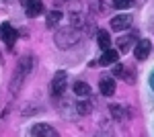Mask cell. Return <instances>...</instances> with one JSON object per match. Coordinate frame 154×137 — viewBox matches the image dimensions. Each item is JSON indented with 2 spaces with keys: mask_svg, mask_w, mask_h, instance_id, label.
Masks as SVG:
<instances>
[{
  "mask_svg": "<svg viewBox=\"0 0 154 137\" xmlns=\"http://www.w3.org/2000/svg\"><path fill=\"white\" fill-rule=\"evenodd\" d=\"M6 6V0H0V8H4Z\"/></svg>",
  "mask_w": 154,
  "mask_h": 137,
  "instance_id": "obj_20",
  "label": "cell"
},
{
  "mask_svg": "<svg viewBox=\"0 0 154 137\" xmlns=\"http://www.w3.org/2000/svg\"><path fill=\"white\" fill-rule=\"evenodd\" d=\"M150 51H152V43L148 39H140L134 45V55H136V59H146V57L150 55Z\"/></svg>",
  "mask_w": 154,
  "mask_h": 137,
  "instance_id": "obj_5",
  "label": "cell"
},
{
  "mask_svg": "<svg viewBox=\"0 0 154 137\" xmlns=\"http://www.w3.org/2000/svg\"><path fill=\"white\" fill-rule=\"evenodd\" d=\"M41 12H43V2L41 0H27L25 2V14L27 16L33 19V16H39Z\"/></svg>",
  "mask_w": 154,
  "mask_h": 137,
  "instance_id": "obj_7",
  "label": "cell"
},
{
  "mask_svg": "<svg viewBox=\"0 0 154 137\" xmlns=\"http://www.w3.org/2000/svg\"><path fill=\"white\" fill-rule=\"evenodd\" d=\"M31 135L33 137H58V131L54 127L45 125V123H37L31 127Z\"/></svg>",
  "mask_w": 154,
  "mask_h": 137,
  "instance_id": "obj_4",
  "label": "cell"
},
{
  "mask_svg": "<svg viewBox=\"0 0 154 137\" xmlns=\"http://www.w3.org/2000/svg\"><path fill=\"white\" fill-rule=\"evenodd\" d=\"M130 25H131L130 14H119V16H113V19H111V29H113V31H125Z\"/></svg>",
  "mask_w": 154,
  "mask_h": 137,
  "instance_id": "obj_8",
  "label": "cell"
},
{
  "mask_svg": "<svg viewBox=\"0 0 154 137\" xmlns=\"http://www.w3.org/2000/svg\"><path fill=\"white\" fill-rule=\"evenodd\" d=\"M109 113H111L113 119L121 121V119H123V106H121V104H109Z\"/></svg>",
  "mask_w": 154,
  "mask_h": 137,
  "instance_id": "obj_17",
  "label": "cell"
},
{
  "mask_svg": "<svg viewBox=\"0 0 154 137\" xmlns=\"http://www.w3.org/2000/svg\"><path fill=\"white\" fill-rule=\"evenodd\" d=\"M54 39H56V45L60 49H70L80 41V31H76V27H64V29L56 31Z\"/></svg>",
  "mask_w": 154,
  "mask_h": 137,
  "instance_id": "obj_1",
  "label": "cell"
},
{
  "mask_svg": "<svg viewBox=\"0 0 154 137\" xmlns=\"http://www.w3.org/2000/svg\"><path fill=\"white\" fill-rule=\"evenodd\" d=\"M117 59H119V49H105L103 51V55H101V66H111V64H117Z\"/></svg>",
  "mask_w": 154,
  "mask_h": 137,
  "instance_id": "obj_9",
  "label": "cell"
},
{
  "mask_svg": "<svg viewBox=\"0 0 154 137\" xmlns=\"http://www.w3.org/2000/svg\"><path fill=\"white\" fill-rule=\"evenodd\" d=\"M76 113L78 115H91L93 113V103H91V100H78V104H76Z\"/></svg>",
  "mask_w": 154,
  "mask_h": 137,
  "instance_id": "obj_14",
  "label": "cell"
},
{
  "mask_svg": "<svg viewBox=\"0 0 154 137\" xmlns=\"http://www.w3.org/2000/svg\"><path fill=\"white\" fill-rule=\"evenodd\" d=\"M97 39H99V45H101L103 51L111 47V35L107 33V31H99V33H97Z\"/></svg>",
  "mask_w": 154,
  "mask_h": 137,
  "instance_id": "obj_12",
  "label": "cell"
},
{
  "mask_svg": "<svg viewBox=\"0 0 154 137\" xmlns=\"http://www.w3.org/2000/svg\"><path fill=\"white\" fill-rule=\"evenodd\" d=\"M115 68H113V76H117V78H121V74H123V68L125 66H121V64H113Z\"/></svg>",
  "mask_w": 154,
  "mask_h": 137,
  "instance_id": "obj_19",
  "label": "cell"
},
{
  "mask_svg": "<svg viewBox=\"0 0 154 137\" xmlns=\"http://www.w3.org/2000/svg\"><path fill=\"white\" fill-rule=\"evenodd\" d=\"M99 90L103 96H113L115 94V80L111 76H103L101 82H99Z\"/></svg>",
  "mask_w": 154,
  "mask_h": 137,
  "instance_id": "obj_6",
  "label": "cell"
},
{
  "mask_svg": "<svg viewBox=\"0 0 154 137\" xmlns=\"http://www.w3.org/2000/svg\"><path fill=\"white\" fill-rule=\"evenodd\" d=\"M134 45H136V43H134V37H119L117 39V49L119 51H128V49H131Z\"/></svg>",
  "mask_w": 154,
  "mask_h": 137,
  "instance_id": "obj_13",
  "label": "cell"
},
{
  "mask_svg": "<svg viewBox=\"0 0 154 137\" xmlns=\"http://www.w3.org/2000/svg\"><path fill=\"white\" fill-rule=\"evenodd\" d=\"M33 64H35V61H33V57H31V55H23L21 59H19L17 70H21L23 74H27V76H29V74H31V70H33Z\"/></svg>",
  "mask_w": 154,
  "mask_h": 137,
  "instance_id": "obj_11",
  "label": "cell"
},
{
  "mask_svg": "<svg viewBox=\"0 0 154 137\" xmlns=\"http://www.w3.org/2000/svg\"><path fill=\"white\" fill-rule=\"evenodd\" d=\"M131 6V0H113V8H119V10H125Z\"/></svg>",
  "mask_w": 154,
  "mask_h": 137,
  "instance_id": "obj_18",
  "label": "cell"
},
{
  "mask_svg": "<svg viewBox=\"0 0 154 137\" xmlns=\"http://www.w3.org/2000/svg\"><path fill=\"white\" fill-rule=\"evenodd\" d=\"M25 78H27V74H23L21 70H17V72H14V76H12V80H11V92H12V94H17V92L21 90Z\"/></svg>",
  "mask_w": 154,
  "mask_h": 137,
  "instance_id": "obj_10",
  "label": "cell"
},
{
  "mask_svg": "<svg viewBox=\"0 0 154 137\" xmlns=\"http://www.w3.org/2000/svg\"><path fill=\"white\" fill-rule=\"evenodd\" d=\"M66 80H68L66 72H58V74L54 76V80H51V94H54V96L64 94V90H66Z\"/></svg>",
  "mask_w": 154,
  "mask_h": 137,
  "instance_id": "obj_3",
  "label": "cell"
},
{
  "mask_svg": "<svg viewBox=\"0 0 154 137\" xmlns=\"http://www.w3.org/2000/svg\"><path fill=\"white\" fill-rule=\"evenodd\" d=\"M17 37H19V33L12 29V25H8V23H2V25H0V39H2L8 47L14 45Z\"/></svg>",
  "mask_w": 154,
  "mask_h": 137,
  "instance_id": "obj_2",
  "label": "cell"
},
{
  "mask_svg": "<svg viewBox=\"0 0 154 137\" xmlns=\"http://www.w3.org/2000/svg\"><path fill=\"white\" fill-rule=\"evenodd\" d=\"M45 23H48V27H56L58 23H62V12H60V10H51V12H48V16H45Z\"/></svg>",
  "mask_w": 154,
  "mask_h": 137,
  "instance_id": "obj_15",
  "label": "cell"
},
{
  "mask_svg": "<svg viewBox=\"0 0 154 137\" xmlns=\"http://www.w3.org/2000/svg\"><path fill=\"white\" fill-rule=\"evenodd\" d=\"M74 94L76 96H88L91 94V86L86 82H76L74 84Z\"/></svg>",
  "mask_w": 154,
  "mask_h": 137,
  "instance_id": "obj_16",
  "label": "cell"
},
{
  "mask_svg": "<svg viewBox=\"0 0 154 137\" xmlns=\"http://www.w3.org/2000/svg\"><path fill=\"white\" fill-rule=\"evenodd\" d=\"M150 82H152V86H154V76H152V80H150Z\"/></svg>",
  "mask_w": 154,
  "mask_h": 137,
  "instance_id": "obj_21",
  "label": "cell"
}]
</instances>
